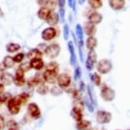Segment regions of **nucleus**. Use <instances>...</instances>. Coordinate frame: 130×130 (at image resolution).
<instances>
[{"instance_id": "nucleus-1", "label": "nucleus", "mask_w": 130, "mask_h": 130, "mask_svg": "<svg viewBox=\"0 0 130 130\" xmlns=\"http://www.w3.org/2000/svg\"><path fill=\"white\" fill-rule=\"evenodd\" d=\"M21 105H22V102H21V100L19 95H17V96L14 98H11L8 102V109L9 112H10V114L12 115L18 114V112L21 110Z\"/></svg>"}, {"instance_id": "nucleus-2", "label": "nucleus", "mask_w": 130, "mask_h": 130, "mask_svg": "<svg viewBox=\"0 0 130 130\" xmlns=\"http://www.w3.org/2000/svg\"><path fill=\"white\" fill-rule=\"evenodd\" d=\"M100 96L105 101H112L115 98V91L105 83L100 86Z\"/></svg>"}, {"instance_id": "nucleus-3", "label": "nucleus", "mask_w": 130, "mask_h": 130, "mask_svg": "<svg viewBox=\"0 0 130 130\" xmlns=\"http://www.w3.org/2000/svg\"><path fill=\"white\" fill-rule=\"evenodd\" d=\"M112 69V64L109 60L104 59L100 60L97 64V71L101 74H106L109 73Z\"/></svg>"}, {"instance_id": "nucleus-4", "label": "nucleus", "mask_w": 130, "mask_h": 130, "mask_svg": "<svg viewBox=\"0 0 130 130\" xmlns=\"http://www.w3.org/2000/svg\"><path fill=\"white\" fill-rule=\"evenodd\" d=\"M112 116L110 112L105 111H99L96 114V120L100 124H106L111 121Z\"/></svg>"}, {"instance_id": "nucleus-5", "label": "nucleus", "mask_w": 130, "mask_h": 130, "mask_svg": "<svg viewBox=\"0 0 130 130\" xmlns=\"http://www.w3.org/2000/svg\"><path fill=\"white\" fill-rule=\"evenodd\" d=\"M97 60V55L94 50H89L87 60L85 62V67L89 71H92Z\"/></svg>"}, {"instance_id": "nucleus-6", "label": "nucleus", "mask_w": 130, "mask_h": 130, "mask_svg": "<svg viewBox=\"0 0 130 130\" xmlns=\"http://www.w3.org/2000/svg\"><path fill=\"white\" fill-rule=\"evenodd\" d=\"M72 82V78L67 73H61L58 77V84L61 89H65V88L69 87Z\"/></svg>"}, {"instance_id": "nucleus-7", "label": "nucleus", "mask_w": 130, "mask_h": 130, "mask_svg": "<svg viewBox=\"0 0 130 130\" xmlns=\"http://www.w3.org/2000/svg\"><path fill=\"white\" fill-rule=\"evenodd\" d=\"M60 51V47L58 44H51L50 46H48L47 48H46L45 54L48 58L54 59L59 55Z\"/></svg>"}, {"instance_id": "nucleus-8", "label": "nucleus", "mask_w": 130, "mask_h": 130, "mask_svg": "<svg viewBox=\"0 0 130 130\" xmlns=\"http://www.w3.org/2000/svg\"><path fill=\"white\" fill-rule=\"evenodd\" d=\"M25 72L21 68H18V70L15 72V77H14V83L17 87H22L26 83V79L24 77Z\"/></svg>"}, {"instance_id": "nucleus-9", "label": "nucleus", "mask_w": 130, "mask_h": 130, "mask_svg": "<svg viewBox=\"0 0 130 130\" xmlns=\"http://www.w3.org/2000/svg\"><path fill=\"white\" fill-rule=\"evenodd\" d=\"M58 73L55 72H51V71H46L43 73V78L48 83H55L58 81Z\"/></svg>"}, {"instance_id": "nucleus-10", "label": "nucleus", "mask_w": 130, "mask_h": 130, "mask_svg": "<svg viewBox=\"0 0 130 130\" xmlns=\"http://www.w3.org/2000/svg\"><path fill=\"white\" fill-rule=\"evenodd\" d=\"M56 34H57V32H56V30L55 28L48 27L44 29L43 31V32H42V38L45 41H50L51 39L55 38Z\"/></svg>"}, {"instance_id": "nucleus-11", "label": "nucleus", "mask_w": 130, "mask_h": 130, "mask_svg": "<svg viewBox=\"0 0 130 130\" xmlns=\"http://www.w3.org/2000/svg\"><path fill=\"white\" fill-rule=\"evenodd\" d=\"M27 111L29 115L32 117V118L38 119L39 117H40V110H39L38 106L35 103H31V104L28 105L27 107Z\"/></svg>"}, {"instance_id": "nucleus-12", "label": "nucleus", "mask_w": 130, "mask_h": 130, "mask_svg": "<svg viewBox=\"0 0 130 130\" xmlns=\"http://www.w3.org/2000/svg\"><path fill=\"white\" fill-rule=\"evenodd\" d=\"M76 32H77V39L78 43V48L82 50L83 44H84V39H83V30L79 24L76 26Z\"/></svg>"}, {"instance_id": "nucleus-13", "label": "nucleus", "mask_w": 130, "mask_h": 130, "mask_svg": "<svg viewBox=\"0 0 130 130\" xmlns=\"http://www.w3.org/2000/svg\"><path fill=\"white\" fill-rule=\"evenodd\" d=\"M77 130H91L92 129V124L91 122L88 120H82V121L77 122L76 125Z\"/></svg>"}, {"instance_id": "nucleus-14", "label": "nucleus", "mask_w": 130, "mask_h": 130, "mask_svg": "<svg viewBox=\"0 0 130 130\" xmlns=\"http://www.w3.org/2000/svg\"><path fill=\"white\" fill-rule=\"evenodd\" d=\"M109 4L115 10H119L124 7L125 0H109Z\"/></svg>"}, {"instance_id": "nucleus-15", "label": "nucleus", "mask_w": 130, "mask_h": 130, "mask_svg": "<svg viewBox=\"0 0 130 130\" xmlns=\"http://www.w3.org/2000/svg\"><path fill=\"white\" fill-rule=\"evenodd\" d=\"M68 50L70 51V60H71V65L72 66H75L76 62H77V56H76L75 54V48H74V45H73V43L72 41H70L68 43Z\"/></svg>"}, {"instance_id": "nucleus-16", "label": "nucleus", "mask_w": 130, "mask_h": 130, "mask_svg": "<svg viewBox=\"0 0 130 130\" xmlns=\"http://www.w3.org/2000/svg\"><path fill=\"white\" fill-rule=\"evenodd\" d=\"M1 82L3 83L4 85H10L12 83H14V77L10 73L8 72H4L2 73L1 75V78H0Z\"/></svg>"}, {"instance_id": "nucleus-17", "label": "nucleus", "mask_w": 130, "mask_h": 130, "mask_svg": "<svg viewBox=\"0 0 130 130\" xmlns=\"http://www.w3.org/2000/svg\"><path fill=\"white\" fill-rule=\"evenodd\" d=\"M30 65L31 68L35 70H41L42 68H43L44 67V63H43V60H42L41 58H38V59H34V60H31L30 62Z\"/></svg>"}, {"instance_id": "nucleus-18", "label": "nucleus", "mask_w": 130, "mask_h": 130, "mask_svg": "<svg viewBox=\"0 0 130 130\" xmlns=\"http://www.w3.org/2000/svg\"><path fill=\"white\" fill-rule=\"evenodd\" d=\"M102 21V15L97 12H94L89 15V22L94 24V25H97L101 22Z\"/></svg>"}, {"instance_id": "nucleus-19", "label": "nucleus", "mask_w": 130, "mask_h": 130, "mask_svg": "<svg viewBox=\"0 0 130 130\" xmlns=\"http://www.w3.org/2000/svg\"><path fill=\"white\" fill-rule=\"evenodd\" d=\"M46 21H47V23L50 26H55L59 21V14L55 13V11H51L50 16H48V18Z\"/></svg>"}, {"instance_id": "nucleus-20", "label": "nucleus", "mask_w": 130, "mask_h": 130, "mask_svg": "<svg viewBox=\"0 0 130 130\" xmlns=\"http://www.w3.org/2000/svg\"><path fill=\"white\" fill-rule=\"evenodd\" d=\"M84 32L86 33V35L92 37V35H94L96 31V28H95V26L94 24L90 23V22H87L84 26Z\"/></svg>"}, {"instance_id": "nucleus-21", "label": "nucleus", "mask_w": 130, "mask_h": 130, "mask_svg": "<svg viewBox=\"0 0 130 130\" xmlns=\"http://www.w3.org/2000/svg\"><path fill=\"white\" fill-rule=\"evenodd\" d=\"M51 13V11L46 7H42L38 12V15L40 19L42 20H47L50 16V14Z\"/></svg>"}, {"instance_id": "nucleus-22", "label": "nucleus", "mask_w": 130, "mask_h": 130, "mask_svg": "<svg viewBox=\"0 0 130 130\" xmlns=\"http://www.w3.org/2000/svg\"><path fill=\"white\" fill-rule=\"evenodd\" d=\"M43 53L41 52L40 50H38V48H33V50H30L27 54V58L30 59V60H34V59H38V58H41Z\"/></svg>"}, {"instance_id": "nucleus-23", "label": "nucleus", "mask_w": 130, "mask_h": 130, "mask_svg": "<svg viewBox=\"0 0 130 130\" xmlns=\"http://www.w3.org/2000/svg\"><path fill=\"white\" fill-rule=\"evenodd\" d=\"M86 45H87L88 50H94V48L97 45V39L94 38V37H89L86 41Z\"/></svg>"}, {"instance_id": "nucleus-24", "label": "nucleus", "mask_w": 130, "mask_h": 130, "mask_svg": "<svg viewBox=\"0 0 130 130\" xmlns=\"http://www.w3.org/2000/svg\"><path fill=\"white\" fill-rule=\"evenodd\" d=\"M71 116L72 117V118L74 119L77 122L82 121V120H83L82 111H79V110L75 109V108H72V111H71Z\"/></svg>"}, {"instance_id": "nucleus-25", "label": "nucleus", "mask_w": 130, "mask_h": 130, "mask_svg": "<svg viewBox=\"0 0 130 130\" xmlns=\"http://www.w3.org/2000/svg\"><path fill=\"white\" fill-rule=\"evenodd\" d=\"M90 78H91V82L95 86H100V84H101V78H100V75L98 73H93L90 76Z\"/></svg>"}, {"instance_id": "nucleus-26", "label": "nucleus", "mask_w": 130, "mask_h": 130, "mask_svg": "<svg viewBox=\"0 0 130 130\" xmlns=\"http://www.w3.org/2000/svg\"><path fill=\"white\" fill-rule=\"evenodd\" d=\"M60 67L59 65L56 62H50L46 66V71H51V72H59Z\"/></svg>"}, {"instance_id": "nucleus-27", "label": "nucleus", "mask_w": 130, "mask_h": 130, "mask_svg": "<svg viewBox=\"0 0 130 130\" xmlns=\"http://www.w3.org/2000/svg\"><path fill=\"white\" fill-rule=\"evenodd\" d=\"M21 48V46L17 43H8L6 46V50L9 53H14L15 51L19 50Z\"/></svg>"}, {"instance_id": "nucleus-28", "label": "nucleus", "mask_w": 130, "mask_h": 130, "mask_svg": "<svg viewBox=\"0 0 130 130\" xmlns=\"http://www.w3.org/2000/svg\"><path fill=\"white\" fill-rule=\"evenodd\" d=\"M3 63L4 64V66H5L6 68L13 67V66H14V58H12L11 56H6V57L4 58Z\"/></svg>"}, {"instance_id": "nucleus-29", "label": "nucleus", "mask_w": 130, "mask_h": 130, "mask_svg": "<svg viewBox=\"0 0 130 130\" xmlns=\"http://www.w3.org/2000/svg\"><path fill=\"white\" fill-rule=\"evenodd\" d=\"M50 94L55 95V96H58L62 94V89L60 86H53L50 89Z\"/></svg>"}, {"instance_id": "nucleus-30", "label": "nucleus", "mask_w": 130, "mask_h": 130, "mask_svg": "<svg viewBox=\"0 0 130 130\" xmlns=\"http://www.w3.org/2000/svg\"><path fill=\"white\" fill-rule=\"evenodd\" d=\"M89 4L93 9H99L102 5L100 0H89Z\"/></svg>"}, {"instance_id": "nucleus-31", "label": "nucleus", "mask_w": 130, "mask_h": 130, "mask_svg": "<svg viewBox=\"0 0 130 130\" xmlns=\"http://www.w3.org/2000/svg\"><path fill=\"white\" fill-rule=\"evenodd\" d=\"M48 91V88L44 84H40L38 85V89H37V92L40 94H46Z\"/></svg>"}, {"instance_id": "nucleus-32", "label": "nucleus", "mask_w": 130, "mask_h": 130, "mask_svg": "<svg viewBox=\"0 0 130 130\" xmlns=\"http://www.w3.org/2000/svg\"><path fill=\"white\" fill-rule=\"evenodd\" d=\"M73 108H75V109L77 110H79V111H83V107H84V105H83V101L81 100H74V102H73Z\"/></svg>"}, {"instance_id": "nucleus-33", "label": "nucleus", "mask_w": 130, "mask_h": 130, "mask_svg": "<svg viewBox=\"0 0 130 130\" xmlns=\"http://www.w3.org/2000/svg\"><path fill=\"white\" fill-rule=\"evenodd\" d=\"M81 76H82V70H81L80 67H77L75 70V73H74V79L79 80L81 78Z\"/></svg>"}, {"instance_id": "nucleus-34", "label": "nucleus", "mask_w": 130, "mask_h": 130, "mask_svg": "<svg viewBox=\"0 0 130 130\" xmlns=\"http://www.w3.org/2000/svg\"><path fill=\"white\" fill-rule=\"evenodd\" d=\"M64 38L65 40H67L69 38V26L67 24H65L64 26Z\"/></svg>"}, {"instance_id": "nucleus-35", "label": "nucleus", "mask_w": 130, "mask_h": 130, "mask_svg": "<svg viewBox=\"0 0 130 130\" xmlns=\"http://www.w3.org/2000/svg\"><path fill=\"white\" fill-rule=\"evenodd\" d=\"M24 59V54L23 53H20L18 55H16L14 57V62H21L22 60Z\"/></svg>"}, {"instance_id": "nucleus-36", "label": "nucleus", "mask_w": 130, "mask_h": 130, "mask_svg": "<svg viewBox=\"0 0 130 130\" xmlns=\"http://www.w3.org/2000/svg\"><path fill=\"white\" fill-rule=\"evenodd\" d=\"M19 68H21L24 72H27V71L30 70L31 68V67L30 63H25V64H22V65H21Z\"/></svg>"}, {"instance_id": "nucleus-37", "label": "nucleus", "mask_w": 130, "mask_h": 130, "mask_svg": "<svg viewBox=\"0 0 130 130\" xmlns=\"http://www.w3.org/2000/svg\"><path fill=\"white\" fill-rule=\"evenodd\" d=\"M1 100H2V101H3V103L4 102H6L7 100H9L11 99V94H9V93H4V94H3V95H1Z\"/></svg>"}, {"instance_id": "nucleus-38", "label": "nucleus", "mask_w": 130, "mask_h": 130, "mask_svg": "<svg viewBox=\"0 0 130 130\" xmlns=\"http://www.w3.org/2000/svg\"><path fill=\"white\" fill-rule=\"evenodd\" d=\"M7 126H8L9 128L17 129V127H18V124H17L14 121H9V122H8V123H7Z\"/></svg>"}, {"instance_id": "nucleus-39", "label": "nucleus", "mask_w": 130, "mask_h": 130, "mask_svg": "<svg viewBox=\"0 0 130 130\" xmlns=\"http://www.w3.org/2000/svg\"><path fill=\"white\" fill-rule=\"evenodd\" d=\"M56 4H56L55 0H48V3H47V5L50 7V9H55Z\"/></svg>"}, {"instance_id": "nucleus-40", "label": "nucleus", "mask_w": 130, "mask_h": 130, "mask_svg": "<svg viewBox=\"0 0 130 130\" xmlns=\"http://www.w3.org/2000/svg\"><path fill=\"white\" fill-rule=\"evenodd\" d=\"M58 2H59V6L60 7V9H63V7L66 4V0H58Z\"/></svg>"}, {"instance_id": "nucleus-41", "label": "nucleus", "mask_w": 130, "mask_h": 130, "mask_svg": "<svg viewBox=\"0 0 130 130\" xmlns=\"http://www.w3.org/2000/svg\"><path fill=\"white\" fill-rule=\"evenodd\" d=\"M60 17H61V20H62V21H63L64 17H65V10H64V9H60Z\"/></svg>"}, {"instance_id": "nucleus-42", "label": "nucleus", "mask_w": 130, "mask_h": 130, "mask_svg": "<svg viewBox=\"0 0 130 130\" xmlns=\"http://www.w3.org/2000/svg\"><path fill=\"white\" fill-rule=\"evenodd\" d=\"M0 126H1V127H4V119L2 116H0Z\"/></svg>"}, {"instance_id": "nucleus-43", "label": "nucleus", "mask_w": 130, "mask_h": 130, "mask_svg": "<svg viewBox=\"0 0 130 130\" xmlns=\"http://www.w3.org/2000/svg\"><path fill=\"white\" fill-rule=\"evenodd\" d=\"M5 69H6V67H5V66H4V63L0 64V71H1V72H4Z\"/></svg>"}, {"instance_id": "nucleus-44", "label": "nucleus", "mask_w": 130, "mask_h": 130, "mask_svg": "<svg viewBox=\"0 0 130 130\" xmlns=\"http://www.w3.org/2000/svg\"><path fill=\"white\" fill-rule=\"evenodd\" d=\"M4 90V84H1V83H0V94H3Z\"/></svg>"}, {"instance_id": "nucleus-45", "label": "nucleus", "mask_w": 130, "mask_h": 130, "mask_svg": "<svg viewBox=\"0 0 130 130\" xmlns=\"http://www.w3.org/2000/svg\"><path fill=\"white\" fill-rule=\"evenodd\" d=\"M3 15H4V13H3V11H2L1 8H0V17H2Z\"/></svg>"}, {"instance_id": "nucleus-46", "label": "nucleus", "mask_w": 130, "mask_h": 130, "mask_svg": "<svg viewBox=\"0 0 130 130\" xmlns=\"http://www.w3.org/2000/svg\"><path fill=\"white\" fill-rule=\"evenodd\" d=\"M85 1H86V0H79V4H83Z\"/></svg>"}, {"instance_id": "nucleus-47", "label": "nucleus", "mask_w": 130, "mask_h": 130, "mask_svg": "<svg viewBox=\"0 0 130 130\" xmlns=\"http://www.w3.org/2000/svg\"><path fill=\"white\" fill-rule=\"evenodd\" d=\"M3 103V101H2V100H1V97H0V105H1V104Z\"/></svg>"}, {"instance_id": "nucleus-48", "label": "nucleus", "mask_w": 130, "mask_h": 130, "mask_svg": "<svg viewBox=\"0 0 130 130\" xmlns=\"http://www.w3.org/2000/svg\"><path fill=\"white\" fill-rule=\"evenodd\" d=\"M9 130H17V129H13V128H9Z\"/></svg>"}, {"instance_id": "nucleus-49", "label": "nucleus", "mask_w": 130, "mask_h": 130, "mask_svg": "<svg viewBox=\"0 0 130 130\" xmlns=\"http://www.w3.org/2000/svg\"><path fill=\"white\" fill-rule=\"evenodd\" d=\"M1 128H2V127H1V126H0V130H1Z\"/></svg>"}, {"instance_id": "nucleus-50", "label": "nucleus", "mask_w": 130, "mask_h": 130, "mask_svg": "<svg viewBox=\"0 0 130 130\" xmlns=\"http://www.w3.org/2000/svg\"><path fill=\"white\" fill-rule=\"evenodd\" d=\"M128 130H130V129H128Z\"/></svg>"}, {"instance_id": "nucleus-51", "label": "nucleus", "mask_w": 130, "mask_h": 130, "mask_svg": "<svg viewBox=\"0 0 130 130\" xmlns=\"http://www.w3.org/2000/svg\"><path fill=\"white\" fill-rule=\"evenodd\" d=\"M117 130H118V129H117Z\"/></svg>"}]
</instances>
